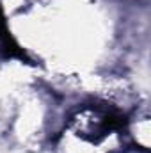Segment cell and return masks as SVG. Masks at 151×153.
Here are the masks:
<instances>
[{
  "label": "cell",
  "instance_id": "1",
  "mask_svg": "<svg viewBox=\"0 0 151 153\" xmlns=\"http://www.w3.org/2000/svg\"><path fill=\"white\" fill-rule=\"evenodd\" d=\"M0 55L4 59H20L25 64H34L32 59L27 55V52L16 43V39L11 36L9 29H7V22L0 5Z\"/></svg>",
  "mask_w": 151,
  "mask_h": 153
}]
</instances>
